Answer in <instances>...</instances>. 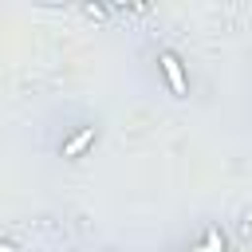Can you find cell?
I'll return each instance as SVG.
<instances>
[{"instance_id":"6","label":"cell","mask_w":252,"mask_h":252,"mask_svg":"<svg viewBox=\"0 0 252 252\" xmlns=\"http://www.w3.org/2000/svg\"><path fill=\"white\" fill-rule=\"evenodd\" d=\"M35 4H43V8H59V4H67V0H35Z\"/></svg>"},{"instance_id":"4","label":"cell","mask_w":252,"mask_h":252,"mask_svg":"<svg viewBox=\"0 0 252 252\" xmlns=\"http://www.w3.org/2000/svg\"><path fill=\"white\" fill-rule=\"evenodd\" d=\"M83 16H87V20H94V24H106L110 8H106L102 0H83Z\"/></svg>"},{"instance_id":"3","label":"cell","mask_w":252,"mask_h":252,"mask_svg":"<svg viewBox=\"0 0 252 252\" xmlns=\"http://www.w3.org/2000/svg\"><path fill=\"white\" fill-rule=\"evenodd\" d=\"M193 248H197V252H220V248H224V232L209 224V228H205V236H201Z\"/></svg>"},{"instance_id":"2","label":"cell","mask_w":252,"mask_h":252,"mask_svg":"<svg viewBox=\"0 0 252 252\" xmlns=\"http://www.w3.org/2000/svg\"><path fill=\"white\" fill-rule=\"evenodd\" d=\"M98 142V126H79L71 138H63V146H59V158H67V161H79L91 146Z\"/></svg>"},{"instance_id":"1","label":"cell","mask_w":252,"mask_h":252,"mask_svg":"<svg viewBox=\"0 0 252 252\" xmlns=\"http://www.w3.org/2000/svg\"><path fill=\"white\" fill-rule=\"evenodd\" d=\"M158 67H161V75H165L169 91H173L177 98H185V94H189V75H185L181 55H177V51H169V47H161V51H158Z\"/></svg>"},{"instance_id":"7","label":"cell","mask_w":252,"mask_h":252,"mask_svg":"<svg viewBox=\"0 0 252 252\" xmlns=\"http://www.w3.org/2000/svg\"><path fill=\"white\" fill-rule=\"evenodd\" d=\"M0 248H8V244H0Z\"/></svg>"},{"instance_id":"5","label":"cell","mask_w":252,"mask_h":252,"mask_svg":"<svg viewBox=\"0 0 252 252\" xmlns=\"http://www.w3.org/2000/svg\"><path fill=\"white\" fill-rule=\"evenodd\" d=\"M150 0H106V8H146Z\"/></svg>"}]
</instances>
